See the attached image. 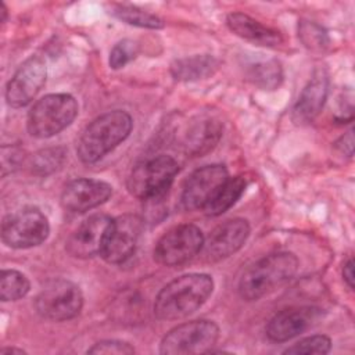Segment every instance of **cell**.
Masks as SVG:
<instances>
[{
	"label": "cell",
	"instance_id": "1",
	"mask_svg": "<svg viewBox=\"0 0 355 355\" xmlns=\"http://www.w3.org/2000/svg\"><path fill=\"white\" fill-rule=\"evenodd\" d=\"M214 280L205 273L182 275L165 284L154 300V315L161 320L183 319L209 298Z\"/></svg>",
	"mask_w": 355,
	"mask_h": 355
},
{
	"label": "cell",
	"instance_id": "2",
	"mask_svg": "<svg viewBox=\"0 0 355 355\" xmlns=\"http://www.w3.org/2000/svg\"><path fill=\"white\" fill-rule=\"evenodd\" d=\"M132 116L122 110H112L93 119L82 132L76 154L83 164H94L111 153L132 132Z\"/></svg>",
	"mask_w": 355,
	"mask_h": 355
},
{
	"label": "cell",
	"instance_id": "3",
	"mask_svg": "<svg viewBox=\"0 0 355 355\" xmlns=\"http://www.w3.org/2000/svg\"><path fill=\"white\" fill-rule=\"evenodd\" d=\"M298 259L291 252L269 254L241 275L239 294L245 301H257L284 284L297 273Z\"/></svg>",
	"mask_w": 355,
	"mask_h": 355
},
{
	"label": "cell",
	"instance_id": "4",
	"mask_svg": "<svg viewBox=\"0 0 355 355\" xmlns=\"http://www.w3.org/2000/svg\"><path fill=\"white\" fill-rule=\"evenodd\" d=\"M78 115V103L67 93H51L37 100L26 118L31 136L49 139L68 128Z\"/></svg>",
	"mask_w": 355,
	"mask_h": 355
},
{
	"label": "cell",
	"instance_id": "5",
	"mask_svg": "<svg viewBox=\"0 0 355 355\" xmlns=\"http://www.w3.org/2000/svg\"><path fill=\"white\" fill-rule=\"evenodd\" d=\"M179 172L178 162L169 155H157L137 164L129 178L128 190L143 201L162 197Z\"/></svg>",
	"mask_w": 355,
	"mask_h": 355
},
{
	"label": "cell",
	"instance_id": "6",
	"mask_svg": "<svg viewBox=\"0 0 355 355\" xmlns=\"http://www.w3.org/2000/svg\"><path fill=\"white\" fill-rule=\"evenodd\" d=\"M219 338V327L215 322L198 319L182 323L171 329L159 344L164 355L209 354Z\"/></svg>",
	"mask_w": 355,
	"mask_h": 355
},
{
	"label": "cell",
	"instance_id": "7",
	"mask_svg": "<svg viewBox=\"0 0 355 355\" xmlns=\"http://www.w3.org/2000/svg\"><path fill=\"white\" fill-rule=\"evenodd\" d=\"M50 233L47 216L35 207L7 215L1 223V240L7 247L22 250L42 244Z\"/></svg>",
	"mask_w": 355,
	"mask_h": 355
},
{
	"label": "cell",
	"instance_id": "8",
	"mask_svg": "<svg viewBox=\"0 0 355 355\" xmlns=\"http://www.w3.org/2000/svg\"><path fill=\"white\" fill-rule=\"evenodd\" d=\"M83 306V294L78 284L67 279L49 282L35 300L36 312L49 320L62 322L79 315Z\"/></svg>",
	"mask_w": 355,
	"mask_h": 355
},
{
	"label": "cell",
	"instance_id": "9",
	"mask_svg": "<svg viewBox=\"0 0 355 355\" xmlns=\"http://www.w3.org/2000/svg\"><path fill=\"white\" fill-rule=\"evenodd\" d=\"M204 244L200 227L183 223L169 229L161 236L154 248V259L164 266H179L194 258Z\"/></svg>",
	"mask_w": 355,
	"mask_h": 355
},
{
	"label": "cell",
	"instance_id": "10",
	"mask_svg": "<svg viewBox=\"0 0 355 355\" xmlns=\"http://www.w3.org/2000/svg\"><path fill=\"white\" fill-rule=\"evenodd\" d=\"M229 179L227 169L220 164L204 165L196 169L184 182L180 202L184 209H204L222 184Z\"/></svg>",
	"mask_w": 355,
	"mask_h": 355
},
{
	"label": "cell",
	"instance_id": "11",
	"mask_svg": "<svg viewBox=\"0 0 355 355\" xmlns=\"http://www.w3.org/2000/svg\"><path fill=\"white\" fill-rule=\"evenodd\" d=\"M141 227V218L133 214H125L112 219L100 254L103 259L114 265L123 263L126 259H129L137 247Z\"/></svg>",
	"mask_w": 355,
	"mask_h": 355
},
{
	"label": "cell",
	"instance_id": "12",
	"mask_svg": "<svg viewBox=\"0 0 355 355\" xmlns=\"http://www.w3.org/2000/svg\"><path fill=\"white\" fill-rule=\"evenodd\" d=\"M47 68L44 61L32 55L26 58L8 80L6 87V100L12 108L28 105L46 83Z\"/></svg>",
	"mask_w": 355,
	"mask_h": 355
},
{
	"label": "cell",
	"instance_id": "13",
	"mask_svg": "<svg viewBox=\"0 0 355 355\" xmlns=\"http://www.w3.org/2000/svg\"><path fill=\"white\" fill-rule=\"evenodd\" d=\"M250 223L243 218H233L218 225L204 237L202 251L208 261H220L237 252L250 236Z\"/></svg>",
	"mask_w": 355,
	"mask_h": 355
},
{
	"label": "cell",
	"instance_id": "14",
	"mask_svg": "<svg viewBox=\"0 0 355 355\" xmlns=\"http://www.w3.org/2000/svg\"><path fill=\"white\" fill-rule=\"evenodd\" d=\"M323 316L320 308L298 306L277 312L266 324V337L275 343L288 341L315 326Z\"/></svg>",
	"mask_w": 355,
	"mask_h": 355
},
{
	"label": "cell",
	"instance_id": "15",
	"mask_svg": "<svg viewBox=\"0 0 355 355\" xmlns=\"http://www.w3.org/2000/svg\"><path fill=\"white\" fill-rule=\"evenodd\" d=\"M112 218L96 214L83 220L67 240V251L76 258H90L101 254Z\"/></svg>",
	"mask_w": 355,
	"mask_h": 355
},
{
	"label": "cell",
	"instance_id": "16",
	"mask_svg": "<svg viewBox=\"0 0 355 355\" xmlns=\"http://www.w3.org/2000/svg\"><path fill=\"white\" fill-rule=\"evenodd\" d=\"M112 194L107 182L79 178L67 183L61 193V205L68 212L83 214L104 204Z\"/></svg>",
	"mask_w": 355,
	"mask_h": 355
},
{
	"label": "cell",
	"instance_id": "17",
	"mask_svg": "<svg viewBox=\"0 0 355 355\" xmlns=\"http://www.w3.org/2000/svg\"><path fill=\"white\" fill-rule=\"evenodd\" d=\"M329 93V78L323 69L313 72L311 80L302 89L294 108L293 121L295 123L312 122L322 111Z\"/></svg>",
	"mask_w": 355,
	"mask_h": 355
},
{
	"label": "cell",
	"instance_id": "18",
	"mask_svg": "<svg viewBox=\"0 0 355 355\" xmlns=\"http://www.w3.org/2000/svg\"><path fill=\"white\" fill-rule=\"evenodd\" d=\"M226 24L234 35L255 44L275 47L283 43V36L279 31L261 24L244 12L229 14Z\"/></svg>",
	"mask_w": 355,
	"mask_h": 355
},
{
	"label": "cell",
	"instance_id": "19",
	"mask_svg": "<svg viewBox=\"0 0 355 355\" xmlns=\"http://www.w3.org/2000/svg\"><path fill=\"white\" fill-rule=\"evenodd\" d=\"M219 67L218 60L211 54H196L175 60L171 64V73L180 82H196L212 76Z\"/></svg>",
	"mask_w": 355,
	"mask_h": 355
},
{
	"label": "cell",
	"instance_id": "20",
	"mask_svg": "<svg viewBox=\"0 0 355 355\" xmlns=\"http://www.w3.org/2000/svg\"><path fill=\"white\" fill-rule=\"evenodd\" d=\"M222 128L214 119H200L194 122L184 135L183 146L187 153L201 155L209 151L220 139Z\"/></svg>",
	"mask_w": 355,
	"mask_h": 355
},
{
	"label": "cell",
	"instance_id": "21",
	"mask_svg": "<svg viewBox=\"0 0 355 355\" xmlns=\"http://www.w3.org/2000/svg\"><path fill=\"white\" fill-rule=\"evenodd\" d=\"M245 179L241 176L229 178L222 187L218 190V193L214 196V198L205 205L202 209L205 215L208 216H218L226 212L230 207L236 204V201L241 197V194L245 190Z\"/></svg>",
	"mask_w": 355,
	"mask_h": 355
},
{
	"label": "cell",
	"instance_id": "22",
	"mask_svg": "<svg viewBox=\"0 0 355 355\" xmlns=\"http://www.w3.org/2000/svg\"><path fill=\"white\" fill-rule=\"evenodd\" d=\"M248 80L263 90H273L280 86L283 80V71L276 60H266L252 64L248 68Z\"/></svg>",
	"mask_w": 355,
	"mask_h": 355
},
{
	"label": "cell",
	"instance_id": "23",
	"mask_svg": "<svg viewBox=\"0 0 355 355\" xmlns=\"http://www.w3.org/2000/svg\"><path fill=\"white\" fill-rule=\"evenodd\" d=\"M31 290L28 277L15 269H3L0 276V300L3 302L17 301Z\"/></svg>",
	"mask_w": 355,
	"mask_h": 355
},
{
	"label": "cell",
	"instance_id": "24",
	"mask_svg": "<svg viewBox=\"0 0 355 355\" xmlns=\"http://www.w3.org/2000/svg\"><path fill=\"white\" fill-rule=\"evenodd\" d=\"M112 14L118 19H121L129 25H135V26H140V28L161 29L165 25L159 17H157L148 11H144L139 7H135V6L118 4L114 7Z\"/></svg>",
	"mask_w": 355,
	"mask_h": 355
},
{
	"label": "cell",
	"instance_id": "25",
	"mask_svg": "<svg viewBox=\"0 0 355 355\" xmlns=\"http://www.w3.org/2000/svg\"><path fill=\"white\" fill-rule=\"evenodd\" d=\"M331 348V341L324 334H316L305 337L300 341H297L294 345L288 347L283 351V354H293V355H311L318 354L323 355L327 354Z\"/></svg>",
	"mask_w": 355,
	"mask_h": 355
},
{
	"label": "cell",
	"instance_id": "26",
	"mask_svg": "<svg viewBox=\"0 0 355 355\" xmlns=\"http://www.w3.org/2000/svg\"><path fill=\"white\" fill-rule=\"evenodd\" d=\"M64 151L61 148H50L42 150L32 157V172L35 173H50L57 169L64 161Z\"/></svg>",
	"mask_w": 355,
	"mask_h": 355
},
{
	"label": "cell",
	"instance_id": "27",
	"mask_svg": "<svg viewBox=\"0 0 355 355\" xmlns=\"http://www.w3.org/2000/svg\"><path fill=\"white\" fill-rule=\"evenodd\" d=\"M298 36L301 37L302 43L312 50H322L329 43L327 32L318 24L309 21H302L300 24Z\"/></svg>",
	"mask_w": 355,
	"mask_h": 355
},
{
	"label": "cell",
	"instance_id": "28",
	"mask_svg": "<svg viewBox=\"0 0 355 355\" xmlns=\"http://www.w3.org/2000/svg\"><path fill=\"white\" fill-rule=\"evenodd\" d=\"M139 54V44L132 39H123L118 42L110 53V67L112 69L123 68L128 62L135 60Z\"/></svg>",
	"mask_w": 355,
	"mask_h": 355
},
{
	"label": "cell",
	"instance_id": "29",
	"mask_svg": "<svg viewBox=\"0 0 355 355\" xmlns=\"http://www.w3.org/2000/svg\"><path fill=\"white\" fill-rule=\"evenodd\" d=\"M87 354L96 355H129L135 354V348L122 340H101L87 349Z\"/></svg>",
	"mask_w": 355,
	"mask_h": 355
},
{
	"label": "cell",
	"instance_id": "30",
	"mask_svg": "<svg viewBox=\"0 0 355 355\" xmlns=\"http://www.w3.org/2000/svg\"><path fill=\"white\" fill-rule=\"evenodd\" d=\"M352 92L348 90V96L344 94V100H341V108L336 114V119L340 122H349L354 118V104H352Z\"/></svg>",
	"mask_w": 355,
	"mask_h": 355
},
{
	"label": "cell",
	"instance_id": "31",
	"mask_svg": "<svg viewBox=\"0 0 355 355\" xmlns=\"http://www.w3.org/2000/svg\"><path fill=\"white\" fill-rule=\"evenodd\" d=\"M336 147L345 155L351 157L352 155V148H354V136H352V130H348L344 136H341L337 141H336Z\"/></svg>",
	"mask_w": 355,
	"mask_h": 355
},
{
	"label": "cell",
	"instance_id": "32",
	"mask_svg": "<svg viewBox=\"0 0 355 355\" xmlns=\"http://www.w3.org/2000/svg\"><path fill=\"white\" fill-rule=\"evenodd\" d=\"M343 279L347 283V286L352 290L354 288V259L348 258V261L343 266Z\"/></svg>",
	"mask_w": 355,
	"mask_h": 355
},
{
	"label": "cell",
	"instance_id": "33",
	"mask_svg": "<svg viewBox=\"0 0 355 355\" xmlns=\"http://www.w3.org/2000/svg\"><path fill=\"white\" fill-rule=\"evenodd\" d=\"M0 354H25V351L15 347H7V348H1Z\"/></svg>",
	"mask_w": 355,
	"mask_h": 355
},
{
	"label": "cell",
	"instance_id": "34",
	"mask_svg": "<svg viewBox=\"0 0 355 355\" xmlns=\"http://www.w3.org/2000/svg\"><path fill=\"white\" fill-rule=\"evenodd\" d=\"M0 12H1V22H6V18H7V8H6L4 3H1V6H0Z\"/></svg>",
	"mask_w": 355,
	"mask_h": 355
}]
</instances>
